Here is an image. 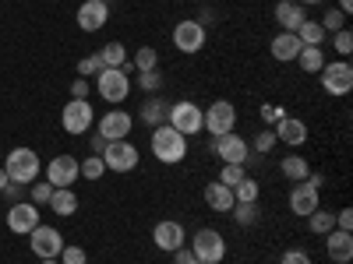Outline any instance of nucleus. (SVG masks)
<instances>
[{"mask_svg": "<svg viewBox=\"0 0 353 264\" xmlns=\"http://www.w3.org/2000/svg\"><path fill=\"white\" fill-rule=\"evenodd\" d=\"M96 56H99V64H103V67H124V64H128V50H124V43H117V39L106 43Z\"/></svg>", "mask_w": 353, "mask_h": 264, "instance_id": "nucleus-28", "label": "nucleus"}, {"mask_svg": "<svg viewBox=\"0 0 353 264\" xmlns=\"http://www.w3.org/2000/svg\"><path fill=\"white\" fill-rule=\"evenodd\" d=\"M191 254L201 264H219L226 257V236L219 229H198L194 240H191Z\"/></svg>", "mask_w": 353, "mask_h": 264, "instance_id": "nucleus-4", "label": "nucleus"}, {"mask_svg": "<svg viewBox=\"0 0 353 264\" xmlns=\"http://www.w3.org/2000/svg\"><path fill=\"white\" fill-rule=\"evenodd\" d=\"M134 71H152V67H159V53L152 50V46H141V50H134Z\"/></svg>", "mask_w": 353, "mask_h": 264, "instance_id": "nucleus-33", "label": "nucleus"}, {"mask_svg": "<svg viewBox=\"0 0 353 264\" xmlns=\"http://www.w3.org/2000/svg\"><path fill=\"white\" fill-rule=\"evenodd\" d=\"M28 197H32V204H50L53 187H50L46 180H36V184H28Z\"/></svg>", "mask_w": 353, "mask_h": 264, "instance_id": "nucleus-38", "label": "nucleus"}, {"mask_svg": "<svg viewBox=\"0 0 353 264\" xmlns=\"http://www.w3.org/2000/svg\"><path fill=\"white\" fill-rule=\"evenodd\" d=\"M332 46H336V53L346 60V56L353 53V32H350V28H339V32H332Z\"/></svg>", "mask_w": 353, "mask_h": 264, "instance_id": "nucleus-37", "label": "nucleus"}, {"mask_svg": "<svg viewBox=\"0 0 353 264\" xmlns=\"http://www.w3.org/2000/svg\"><path fill=\"white\" fill-rule=\"evenodd\" d=\"M99 71H103V64H99L96 53H88V56H81V60H78V78H96Z\"/></svg>", "mask_w": 353, "mask_h": 264, "instance_id": "nucleus-39", "label": "nucleus"}, {"mask_svg": "<svg viewBox=\"0 0 353 264\" xmlns=\"http://www.w3.org/2000/svg\"><path fill=\"white\" fill-rule=\"evenodd\" d=\"M8 184H11V180H8V173H4V166H0V190H4Z\"/></svg>", "mask_w": 353, "mask_h": 264, "instance_id": "nucleus-52", "label": "nucleus"}, {"mask_svg": "<svg viewBox=\"0 0 353 264\" xmlns=\"http://www.w3.org/2000/svg\"><path fill=\"white\" fill-rule=\"evenodd\" d=\"M152 155L163 162V166H176V162H184L188 155V138L184 134H176L170 124H159L152 127Z\"/></svg>", "mask_w": 353, "mask_h": 264, "instance_id": "nucleus-1", "label": "nucleus"}, {"mask_svg": "<svg viewBox=\"0 0 353 264\" xmlns=\"http://www.w3.org/2000/svg\"><path fill=\"white\" fill-rule=\"evenodd\" d=\"M61 264H88V254L81 247H64L61 250Z\"/></svg>", "mask_w": 353, "mask_h": 264, "instance_id": "nucleus-41", "label": "nucleus"}, {"mask_svg": "<svg viewBox=\"0 0 353 264\" xmlns=\"http://www.w3.org/2000/svg\"><path fill=\"white\" fill-rule=\"evenodd\" d=\"M261 120H265V124H279V120H283V109L272 106V102H265V106H261Z\"/></svg>", "mask_w": 353, "mask_h": 264, "instance_id": "nucleus-47", "label": "nucleus"}, {"mask_svg": "<svg viewBox=\"0 0 353 264\" xmlns=\"http://www.w3.org/2000/svg\"><path fill=\"white\" fill-rule=\"evenodd\" d=\"M321 28H325V32H339V28H346V14L339 8H329L325 18H321Z\"/></svg>", "mask_w": 353, "mask_h": 264, "instance_id": "nucleus-40", "label": "nucleus"}, {"mask_svg": "<svg viewBox=\"0 0 353 264\" xmlns=\"http://www.w3.org/2000/svg\"><path fill=\"white\" fill-rule=\"evenodd\" d=\"M272 148H276V131H261V134L254 138V152L265 155V152H272Z\"/></svg>", "mask_w": 353, "mask_h": 264, "instance_id": "nucleus-42", "label": "nucleus"}, {"mask_svg": "<svg viewBox=\"0 0 353 264\" xmlns=\"http://www.w3.org/2000/svg\"><path fill=\"white\" fill-rule=\"evenodd\" d=\"M230 215H233V222H237V226H254L261 219V208H258V201H237L230 208Z\"/></svg>", "mask_w": 353, "mask_h": 264, "instance_id": "nucleus-29", "label": "nucleus"}, {"mask_svg": "<svg viewBox=\"0 0 353 264\" xmlns=\"http://www.w3.org/2000/svg\"><path fill=\"white\" fill-rule=\"evenodd\" d=\"M205 204H209L212 212H219V215H230V208L237 204V197H233V190H230L226 184L212 180L209 187H205Z\"/></svg>", "mask_w": 353, "mask_h": 264, "instance_id": "nucleus-22", "label": "nucleus"}, {"mask_svg": "<svg viewBox=\"0 0 353 264\" xmlns=\"http://www.w3.org/2000/svg\"><path fill=\"white\" fill-rule=\"evenodd\" d=\"M297 53H301V39H297V32H279V36H272V56H276L279 64L297 60Z\"/></svg>", "mask_w": 353, "mask_h": 264, "instance_id": "nucleus-23", "label": "nucleus"}, {"mask_svg": "<svg viewBox=\"0 0 353 264\" xmlns=\"http://www.w3.org/2000/svg\"><path fill=\"white\" fill-rule=\"evenodd\" d=\"M336 229L353 232V208H339V212H336Z\"/></svg>", "mask_w": 353, "mask_h": 264, "instance_id": "nucleus-46", "label": "nucleus"}, {"mask_svg": "<svg viewBox=\"0 0 353 264\" xmlns=\"http://www.w3.org/2000/svg\"><path fill=\"white\" fill-rule=\"evenodd\" d=\"M276 141L290 144V148H297V144L307 141V124L301 120V116H283V120L276 124Z\"/></svg>", "mask_w": 353, "mask_h": 264, "instance_id": "nucleus-21", "label": "nucleus"}, {"mask_svg": "<svg viewBox=\"0 0 353 264\" xmlns=\"http://www.w3.org/2000/svg\"><path fill=\"white\" fill-rule=\"evenodd\" d=\"M0 166H4L8 180H14V184H21V187L36 184L39 173H43V162H39V155H36L32 148H14V152H8Z\"/></svg>", "mask_w": 353, "mask_h": 264, "instance_id": "nucleus-2", "label": "nucleus"}, {"mask_svg": "<svg viewBox=\"0 0 353 264\" xmlns=\"http://www.w3.org/2000/svg\"><path fill=\"white\" fill-rule=\"evenodd\" d=\"M92 120H96V113H92V106H88V99H71V102L64 106V113H61L64 131L74 134V138L92 127Z\"/></svg>", "mask_w": 353, "mask_h": 264, "instance_id": "nucleus-11", "label": "nucleus"}, {"mask_svg": "<svg viewBox=\"0 0 353 264\" xmlns=\"http://www.w3.org/2000/svg\"><path fill=\"white\" fill-rule=\"evenodd\" d=\"M301 8H314V4H325V0H297Z\"/></svg>", "mask_w": 353, "mask_h": 264, "instance_id": "nucleus-53", "label": "nucleus"}, {"mask_svg": "<svg viewBox=\"0 0 353 264\" xmlns=\"http://www.w3.org/2000/svg\"><path fill=\"white\" fill-rule=\"evenodd\" d=\"M78 159L74 155H57V159H50V166H46V184L50 187H74L78 184Z\"/></svg>", "mask_w": 353, "mask_h": 264, "instance_id": "nucleus-13", "label": "nucleus"}, {"mask_svg": "<svg viewBox=\"0 0 353 264\" xmlns=\"http://www.w3.org/2000/svg\"><path fill=\"white\" fill-rule=\"evenodd\" d=\"M297 64L304 67V74H318L321 67H325V50H321V46H301Z\"/></svg>", "mask_w": 353, "mask_h": 264, "instance_id": "nucleus-27", "label": "nucleus"}, {"mask_svg": "<svg viewBox=\"0 0 353 264\" xmlns=\"http://www.w3.org/2000/svg\"><path fill=\"white\" fill-rule=\"evenodd\" d=\"M276 21L283 32H297V28L307 21V8H301L297 0H279L276 4Z\"/></svg>", "mask_w": 353, "mask_h": 264, "instance_id": "nucleus-20", "label": "nucleus"}, {"mask_svg": "<svg viewBox=\"0 0 353 264\" xmlns=\"http://www.w3.org/2000/svg\"><path fill=\"white\" fill-rule=\"evenodd\" d=\"M50 208H53V215H61V219L74 215V212H78V194H74L71 187H61V190L53 187V197H50Z\"/></svg>", "mask_w": 353, "mask_h": 264, "instance_id": "nucleus-25", "label": "nucleus"}, {"mask_svg": "<svg viewBox=\"0 0 353 264\" xmlns=\"http://www.w3.org/2000/svg\"><path fill=\"white\" fill-rule=\"evenodd\" d=\"M339 11L350 18V11H353V0H339Z\"/></svg>", "mask_w": 353, "mask_h": 264, "instance_id": "nucleus-51", "label": "nucleus"}, {"mask_svg": "<svg viewBox=\"0 0 353 264\" xmlns=\"http://www.w3.org/2000/svg\"><path fill=\"white\" fill-rule=\"evenodd\" d=\"M28 247H32V254H36L39 261H50V257H61L64 236H61L53 226H43V222H39L32 232H28Z\"/></svg>", "mask_w": 353, "mask_h": 264, "instance_id": "nucleus-9", "label": "nucleus"}, {"mask_svg": "<svg viewBox=\"0 0 353 264\" xmlns=\"http://www.w3.org/2000/svg\"><path fill=\"white\" fill-rule=\"evenodd\" d=\"M307 184H311L314 190H321V187H325V176H321V173H311V176H307Z\"/></svg>", "mask_w": 353, "mask_h": 264, "instance_id": "nucleus-50", "label": "nucleus"}, {"mask_svg": "<svg viewBox=\"0 0 353 264\" xmlns=\"http://www.w3.org/2000/svg\"><path fill=\"white\" fill-rule=\"evenodd\" d=\"M325 28H321V21H304L301 28H297V39H301V46H321V43H325Z\"/></svg>", "mask_w": 353, "mask_h": 264, "instance_id": "nucleus-30", "label": "nucleus"}, {"mask_svg": "<svg viewBox=\"0 0 353 264\" xmlns=\"http://www.w3.org/2000/svg\"><path fill=\"white\" fill-rule=\"evenodd\" d=\"M258 180H251V176H244V180L237 184V187H233V197H237V201H258Z\"/></svg>", "mask_w": 353, "mask_h": 264, "instance_id": "nucleus-36", "label": "nucleus"}, {"mask_svg": "<svg viewBox=\"0 0 353 264\" xmlns=\"http://www.w3.org/2000/svg\"><path fill=\"white\" fill-rule=\"evenodd\" d=\"M36 226H39V204L18 201V204H11V208H8V229H11V232H18V236H28Z\"/></svg>", "mask_w": 353, "mask_h": 264, "instance_id": "nucleus-14", "label": "nucleus"}, {"mask_svg": "<svg viewBox=\"0 0 353 264\" xmlns=\"http://www.w3.org/2000/svg\"><path fill=\"white\" fill-rule=\"evenodd\" d=\"M279 264H314V261H311V254H307V250H286Z\"/></svg>", "mask_w": 353, "mask_h": 264, "instance_id": "nucleus-43", "label": "nucleus"}, {"mask_svg": "<svg viewBox=\"0 0 353 264\" xmlns=\"http://www.w3.org/2000/svg\"><path fill=\"white\" fill-rule=\"evenodd\" d=\"M88 92H92L88 78H74V81H71V99H88Z\"/></svg>", "mask_w": 353, "mask_h": 264, "instance_id": "nucleus-44", "label": "nucleus"}, {"mask_svg": "<svg viewBox=\"0 0 353 264\" xmlns=\"http://www.w3.org/2000/svg\"><path fill=\"white\" fill-rule=\"evenodd\" d=\"M103 4H110V0H103Z\"/></svg>", "mask_w": 353, "mask_h": 264, "instance_id": "nucleus-56", "label": "nucleus"}, {"mask_svg": "<svg viewBox=\"0 0 353 264\" xmlns=\"http://www.w3.org/2000/svg\"><path fill=\"white\" fill-rule=\"evenodd\" d=\"M314 208H318V190L307 180L304 184H293V190H290V212L297 215V219H307Z\"/></svg>", "mask_w": 353, "mask_h": 264, "instance_id": "nucleus-19", "label": "nucleus"}, {"mask_svg": "<svg viewBox=\"0 0 353 264\" xmlns=\"http://www.w3.org/2000/svg\"><path fill=\"white\" fill-rule=\"evenodd\" d=\"M138 85H141L149 96H156L159 88H163V74H159V67H152V71H138Z\"/></svg>", "mask_w": 353, "mask_h": 264, "instance_id": "nucleus-35", "label": "nucleus"}, {"mask_svg": "<svg viewBox=\"0 0 353 264\" xmlns=\"http://www.w3.org/2000/svg\"><path fill=\"white\" fill-rule=\"evenodd\" d=\"M96 92L106 99V102H124L128 96H131V78L121 71V67H103L99 74H96Z\"/></svg>", "mask_w": 353, "mask_h": 264, "instance_id": "nucleus-6", "label": "nucleus"}, {"mask_svg": "<svg viewBox=\"0 0 353 264\" xmlns=\"http://www.w3.org/2000/svg\"><path fill=\"white\" fill-rule=\"evenodd\" d=\"M201 120H205V131H209L212 138L233 134V127H237V106H233L230 99H216L209 109H201Z\"/></svg>", "mask_w": 353, "mask_h": 264, "instance_id": "nucleus-5", "label": "nucleus"}, {"mask_svg": "<svg viewBox=\"0 0 353 264\" xmlns=\"http://www.w3.org/2000/svg\"><path fill=\"white\" fill-rule=\"evenodd\" d=\"M248 176V166H237V162H223V173H219V184H226L230 190L237 187L241 180Z\"/></svg>", "mask_w": 353, "mask_h": 264, "instance_id": "nucleus-34", "label": "nucleus"}, {"mask_svg": "<svg viewBox=\"0 0 353 264\" xmlns=\"http://www.w3.org/2000/svg\"><path fill=\"white\" fill-rule=\"evenodd\" d=\"M88 144H92V155H103V148H106V138H103V134H96Z\"/></svg>", "mask_w": 353, "mask_h": 264, "instance_id": "nucleus-49", "label": "nucleus"}, {"mask_svg": "<svg viewBox=\"0 0 353 264\" xmlns=\"http://www.w3.org/2000/svg\"><path fill=\"white\" fill-rule=\"evenodd\" d=\"M39 264H61V261H57V257H50V261H39Z\"/></svg>", "mask_w": 353, "mask_h": 264, "instance_id": "nucleus-54", "label": "nucleus"}, {"mask_svg": "<svg viewBox=\"0 0 353 264\" xmlns=\"http://www.w3.org/2000/svg\"><path fill=\"white\" fill-rule=\"evenodd\" d=\"M0 194H4V197H8L11 204H18V201H21V197L28 194V187H21V184H14V180H11V184H8L4 190H0Z\"/></svg>", "mask_w": 353, "mask_h": 264, "instance_id": "nucleus-45", "label": "nucleus"}, {"mask_svg": "<svg viewBox=\"0 0 353 264\" xmlns=\"http://www.w3.org/2000/svg\"><path fill=\"white\" fill-rule=\"evenodd\" d=\"M325 254L336 264H350L353 261V232H343V229L325 232Z\"/></svg>", "mask_w": 353, "mask_h": 264, "instance_id": "nucleus-18", "label": "nucleus"}, {"mask_svg": "<svg viewBox=\"0 0 353 264\" xmlns=\"http://www.w3.org/2000/svg\"><path fill=\"white\" fill-rule=\"evenodd\" d=\"M318 74H321V88H325L329 96H350L353 92V67H350V60H332Z\"/></svg>", "mask_w": 353, "mask_h": 264, "instance_id": "nucleus-8", "label": "nucleus"}, {"mask_svg": "<svg viewBox=\"0 0 353 264\" xmlns=\"http://www.w3.org/2000/svg\"><path fill=\"white\" fill-rule=\"evenodd\" d=\"M279 169H283L286 180H293V184H304L307 176H311V162H307L304 155H286V159L279 162Z\"/></svg>", "mask_w": 353, "mask_h": 264, "instance_id": "nucleus-26", "label": "nucleus"}, {"mask_svg": "<svg viewBox=\"0 0 353 264\" xmlns=\"http://www.w3.org/2000/svg\"><path fill=\"white\" fill-rule=\"evenodd\" d=\"M131 127H134V120H131L128 109H110L103 120H99V134L106 141H124L131 134Z\"/></svg>", "mask_w": 353, "mask_h": 264, "instance_id": "nucleus-17", "label": "nucleus"}, {"mask_svg": "<svg viewBox=\"0 0 353 264\" xmlns=\"http://www.w3.org/2000/svg\"><path fill=\"white\" fill-rule=\"evenodd\" d=\"M166 124L176 131V134H198L205 131V120H201V106L191 102V99H181V102H170V116H166Z\"/></svg>", "mask_w": 353, "mask_h": 264, "instance_id": "nucleus-3", "label": "nucleus"}, {"mask_svg": "<svg viewBox=\"0 0 353 264\" xmlns=\"http://www.w3.org/2000/svg\"><path fill=\"white\" fill-rule=\"evenodd\" d=\"M166 116H170V102H166L163 96H149V99L141 102V120L149 124V127L166 124Z\"/></svg>", "mask_w": 353, "mask_h": 264, "instance_id": "nucleus-24", "label": "nucleus"}, {"mask_svg": "<svg viewBox=\"0 0 353 264\" xmlns=\"http://www.w3.org/2000/svg\"><path fill=\"white\" fill-rule=\"evenodd\" d=\"M184 240H188V232H184V226L176 222V219H163V222L152 229V243H156L163 254L181 250V247H184Z\"/></svg>", "mask_w": 353, "mask_h": 264, "instance_id": "nucleus-15", "label": "nucleus"}, {"mask_svg": "<svg viewBox=\"0 0 353 264\" xmlns=\"http://www.w3.org/2000/svg\"><path fill=\"white\" fill-rule=\"evenodd\" d=\"M103 162H106V169H113V173H131V169H138L141 155H138L134 144L124 138V141H106Z\"/></svg>", "mask_w": 353, "mask_h": 264, "instance_id": "nucleus-7", "label": "nucleus"}, {"mask_svg": "<svg viewBox=\"0 0 353 264\" xmlns=\"http://www.w3.org/2000/svg\"><path fill=\"white\" fill-rule=\"evenodd\" d=\"M78 173L85 176V180H99V176L106 173L103 155H88V159H81V162H78Z\"/></svg>", "mask_w": 353, "mask_h": 264, "instance_id": "nucleus-32", "label": "nucleus"}, {"mask_svg": "<svg viewBox=\"0 0 353 264\" xmlns=\"http://www.w3.org/2000/svg\"><path fill=\"white\" fill-rule=\"evenodd\" d=\"M307 229H311V232H318V236H325V232H332V229H336V215H332V212L314 208V212L307 215Z\"/></svg>", "mask_w": 353, "mask_h": 264, "instance_id": "nucleus-31", "label": "nucleus"}, {"mask_svg": "<svg viewBox=\"0 0 353 264\" xmlns=\"http://www.w3.org/2000/svg\"><path fill=\"white\" fill-rule=\"evenodd\" d=\"M212 152H216L223 162L248 166V159H251V144H248L241 134H219V138H212Z\"/></svg>", "mask_w": 353, "mask_h": 264, "instance_id": "nucleus-12", "label": "nucleus"}, {"mask_svg": "<svg viewBox=\"0 0 353 264\" xmlns=\"http://www.w3.org/2000/svg\"><path fill=\"white\" fill-rule=\"evenodd\" d=\"M205 39H209V36H205V25L194 21V18L173 25V46L181 50V53H188V56H194V53L205 46Z\"/></svg>", "mask_w": 353, "mask_h": 264, "instance_id": "nucleus-10", "label": "nucleus"}, {"mask_svg": "<svg viewBox=\"0 0 353 264\" xmlns=\"http://www.w3.org/2000/svg\"><path fill=\"white\" fill-rule=\"evenodd\" d=\"M173 264H201V261L191 254V247H181V250H173Z\"/></svg>", "mask_w": 353, "mask_h": 264, "instance_id": "nucleus-48", "label": "nucleus"}, {"mask_svg": "<svg viewBox=\"0 0 353 264\" xmlns=\"http://www.w3.org/2000/svg\"><path fill=\"white\" fill-rule=\"evenodd\" d=\"M0 162H4V155H0Z\"/></svg>", "mask_w": 353, "mask_h": 264, "instance_id": "nucleus-55", "label": "nucleus"}, {"mask_svg": "<svg viewBox=\"0 0 353 264\" xmlns=\"http://www.w3.org/2000/svg\"><path fill=\"white\" fill-rule=\"evenodd\" d=\"M106 21H110V4H103V0H81L78 4V28L81 32H99Z\"/></svg>", "mask_w": 353, "mask_h": 264, "instance_id": "nucleus-16", "label": "nucleus"}]
</instances>
